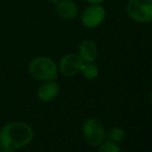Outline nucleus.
I'll return each mask as SVG.
<instances>
[{
	"label": "nucleus",
	"instance_id": "1",
	"mask_svg": "<svg viewBox=\"0 0 152 152\" xmlns=\"http://www.w3.org/2000/svg\"><path fill=\"white\" fill-rule=\"evenodd\" d=\"M33 139V128L29 124L21 121L10 122L0 129V148L15 152L28 146Z\"/></svg>",
	"mask_w": 152,
	"mask_h": 152
},
{
	"label": "nucleus",
	"instance_id": "16",
	"mask_svg": "<svg viewBox=\"0 0 152 152\" xmlns=\"http://www.w3.org/2000/svg\"><path fill=\"white\" fill-rule=\"evenodd\" d=\"M150 100H151V102H152V91H151V93H150Z\"/></svg>",
	"mask_w": 152,
	"mask_h": 152
},
{
	"label": "nucleus",
	"instance_id": "6",
	"mask_svg": "<svg viewBox=\"0 0 152 152\" xmlns=\"http://www.w3.org/2000/svg\"><path fill=\"white\" fill-rule=\"evenodd\" d=\"M83 63L78 53H67L59 60L58 70L64 77H75L81 72Z\"/></svg>",
	"mask_w": 152,
	"mask_h": 152
},
{
	"label": "nucleus",
	"instance_id": "5",
	"mask_svg": "<svg viewBox=\"0 0 152 152\" xmlns=\"http://www.w3.org/2000/svg\"><path fill=\"white\" fill-rule=\"evenodd\" d=\"M106 16V10L102 4H90L83 10L81 15V22L86 28L94 29L102 24Z\"/></svg>",
	"mask_w": 152,
	"mask_h": 152
},
{
	"label": "nucleus",
	"instance_id": "13",
	"mask_svg": "<svg viewBox=\"0 0 152 152\" xmlns=\"http://www.w3.org/2000/svg\"><path fill=\"white\" fill-rule=\"evenodd\" d=\"M85 1L90 4H102V2H104L106 0H85Z\"/></svg>",
	"mask_w": 152,
	"mask_h": 152
},
{
	"label": "nucleus",
	"instance_id": "10",
	"mask_svg": "<svg viewBox=\"0 0 152 152\" xmlns=\"http://www.w3.org/2000/svg\"><path fill=\"white\" fill-rule=\"evenodd\" d=\"M80 72L87 80H94L97 78L98 74H99V69L94 62H87V63L84 62Z\"/></svg>",
	"mask_w": 152,
	"mask_h": 152
},
{
	"label": "nucleus",
	"instance_id": "7",
	"mask_svg": "<svg viewBox=\"0 0 152 152\" xmlns=\"http://www.w3.org/2000/svg\"><path fill=\"white\" fill-rule=\"evenodd\" d=\"M54 5L56 15L64 21H72L79 15V7L72 0H60Z\"/></svg>",
	"mask_w": 152,
	"mask_h": 152
},
{
	"label": "nucleus",
	"instance_id": "15",
	"mask_svg": "<svg viewBox=\"0 0 152 152\" xmlns=\"http://www.w3.org/2000/svg\"><path fill=\"white\" fill-rule=\"evenodd\" d=\"M0 152H10V151H6V150H4V149L0 148Z\"/></svg>",
	"mask_w": 152,
	"mask_h": 152
},
{
	"label": "nucleus",
	"instance_id": "14",
	"mask_svg": "<svg viewBox=\"0 0 152 152\" xmlns=\"http://www.w3.org/2000/svg\"><path fill=\"white\" fill-rule=\"evenodd\" d=\"M50 3H53V4H55V3H57L58 1H60V0H48Z\"/></svg>",
	"mask_w": 152,
	"mask_h": 152
},
{
	"label": "nucleus",
	"instance_id": "11",
	"mask_svg": "<svg viewBox=\"0 0 152 152\" xmlns=\"http://www.w3.org/2000/svg\"><path fill=\"white\" fill-rule=\"evenodd\" d=\"M124 137H125V134H124V130L121 127L111 128L108 134V139L111 142H114V143L122 142L124 140Z\"/></svg>",
	"mask_w": 152,
	"mask_h": 152
},
{
	"label": "nucleus",
	"instance_id": "8",
	"mask_svg": "<svg viewBox=\"0 0 152 152\" xmlns=\"http://www.w3.org/2000/svg\"><path fill=\"white\" fill-rule=\"evenodd\" d=\"M60 91V86L56 81L42 82L36 90V96L42 102H50L57 97Z\"/></svg>",
	"mask_w": 152,
	"mask_h": 152
},
{
	"label": "nucleus",
	"instance_id": "9",
	"mask_svg": "<svg viewBox=\"0 0 152 152\" xmlns=\"http://www.w3.org/2000/svg\"><path fill=\"white\" fill-rule=\"evenodd\" d=\"M78 55L83 62H95L98 56L97 46L92 39L82 40L79 45Z\"/></svg>",
	"mask_w": 152,
	"mask_h": 152
},
{
	"label": "nucleus",
	"instance_id": "2",
	"mask_svg": "<svg viewBox=\"0 0 152 152\" xmlns=\"http://www.w3.org/2000/svg\"><path fill=\"white\" fill-rule=\"evenodd\" d=\"M28 72L34 80L42 83L56 81L59 75L58 64L51 57L36 56L29 62Z\"/></svg>",
	"mask_w": 152,
	"mask_h": 152
},
{
	"label": "nucleus",
	"instance_id": "12",
	"mask_svg": "<svg viewBox=\"0 0 152 152\" xmlns=\"http://www.w3.org/2000/svg\"><path fill=\"white\" fill-rule=\"evenodd\" d=\"M98 152H121L120 147L117 145V143L114 142H104L102 144H100Z\"/></svg>",
	"mask_w": 152,
	"mask_h": 152
},
{
	"label": "nucleus",
	"instance_id": "4",
	"mask_svg": "<svg viewBox=\"0 0 152 152\" xmlns=\"http://www.w3.org/2000/svg\"><path fill=\"white\" fill-rule=\"evenodd\" d=\"M83 134L88 143L92 147H98L104 142L106 139V130L99 120L95 118H89L83 124Z\"/></svg>",
	"mask_w": 152,
	"mask_h": 152
},
{
	"label": "nucleus",
	"instance_id": "3",
	"mask_svg": "<svg viewBox=\"0 0 152 152\" xmlns=\"http://www.w3.org/2000/svg\"><path fill=\"white\" fill-rule=\"evenodd\" d=\"M125 10L134 22L141 24L152 22V0H128Z\"/></svg>",
	"mask_w": 152,
	"mask_h": 152
}]
</instances>
